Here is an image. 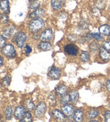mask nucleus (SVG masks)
I'll return each instance as SVG.
<instances>
[{
    "instance_id": "nucleus-4",
    "label": "nucleus",
    "mask_w": 110,
    "mask_h": 122,
    "mask_svg": "<svg viewBox=\"0 0 110 122\" xmlns=\"http://www.w3.org/2000/svg\"><path fill=\"white\" fill-rule=\"evenodd\" d=\"M47 110V106H46V103L43 102H40L36 105V109H35V115L37 118H41L44 115V114L46 113Z\"/></svg>"
},
{
    "instance_id": "nucleus-38",
    "label": "nucleus",
    "mask_w": 110,
    "mask_h": 122,
    "mask_svg": "<svg viewBox=\"0 0 110 122\" xmlns=\"http://www.w3.org/2000/svg\"><path fill=\"white\" fill-rule=\"evenodd\" d=\"M3 64H4V59H3V58L0 56V67L2 66Z\"/></svg>"
},
{
    "instance_id": "nucleus-25",
    "label": "nucleus",
    "mask_w": 110,
    "mask_h": 122,
    "mask_svg": "<svg viewBox=\"0 0 110 122\" xmlns=\"http://www.w3.org/2000/svg\"><path fill=\"white\" fill-rule=\"evenodd\" d=\"M39 6H40V2L38 1H33V2H30V5H29V9H30L31 11H34V10L39 9Z\"/></svg>"
},
{
    "instance_id": "nucleus-33",
    "label": "nucleus",
    "mask_w": 110,
    "mask_h": 122,
    "mask_svg": "<svg viewBox=\"0 0 110 122\" xmlns=\"http://www.w3.org/2000/svg\"><path fill=\"white\" fill-rule=\"evenodd\" d=\"M103 47L104 48H106L107 50L110 52V41H107V42H103Z\"/></svg>"
},
{
    "instance_id": "nucleus-36",
    "label": "nucleus",
    "mask_w": 110,
    "mask_h": 122,
    "mask_svg": "<svg viewBox=\"0 0 110 122\" xmlns=\"http://www.w3.org/2000/svg\"><path fill=\"white\" fill-rule=\"evenodd\" d=\"M50 100H51V104L52 105H55L56 104V98H55V96L53 94H51L49 97Z\"/></svg>"
},
{
    "instance_id": "nucleus-9",
    "label": "nucleus",
    "mask_w": 110,
    "mask_h": 122,
    "mask_svg": "<svg viewBox=\"0 0 110 122\" xmlns=\"http://www.w3.org/2000/svg\"><path fill=\"white\" fill-rule=\"evenodd\" d=\"M48 76L52 80H58L61 76V71L57 67L53 66L48 71Z\"/></svg>"
},
{
    "instance_id": "nucleus-7",
    "label": "nucleus",
    "mask_w": 110,
    "mask_h": 122,
    "mask_svg": "<svg viewBox=\"0 0 110 122\" xmlns=\"http://www.w3.org/2000/svg\"><path fill=\"white\" fill-rule=\"evenodd\" d=\"M65 52L68 54V55L71 56H76L78 54L79 49L75 44H67L65 46Z\"/></svg>"
},
{
    "instance_id": "nucleus-29",
    "label": "nucleus",
    "mask_w": 110,
    "mask_h": 122,
    "mask_svg": "<svg viewBox=\"0 0 110 122\" xmlns=\"http://www.w3.org/2000/svg\"><path fill=\"white\" fill-rule=\"evenodd\" d=\"M10 81H11V78H10V76H6L4 79L2 80V83L4 86H8L10 84Z\"/></svg>"
},
{
    "instance_id": "nucleus-28",
    "label": "nucleus",
    "mask_w": 110,
    "mask_h": 122,
    "mask_svg": "<svg viewBox=\"0 0 110 122\" xmlns=\"http://www.w3.org/2000/svg\"><path fill=\"white\" fill-rule=\"evenodd\" d=\"M21 122L23 121H32V117H31V114L30 112H25V116L23 117V119L20 120Z\"/></svg>"
},
{
    "instance_id": "nucleus-1",
    "label": "nucleus",
    "mask_w": 110,
    "mask_h": 122,
    "mask_svg": "<svg viewBox=\"0 0 110 122\" xmlns=\"http://www.w3.org/2000/svg\"><path fill=\"white\" fill-rule=\"evenodd\" d=\"M44 25H45V22H44L43 20L41 19V18H36V19H33L30 22L28 28L30 30V31H31L33 33H36L43 28Z\"/></svg>"
},
{
    "instance_id": "nucleus-14",
    "label": "nucleus",
    "mask_w": 110,
    "mask_h": 122,
    "mask_svg": "<svg viewBox=\"0 0 110 122\" xmlns=\"http://www.w3.org/2000/svg\"><path fill=\"white\" fill-rule=\"evenodd\" d=\"M45 14V10L43 9H37V10L32 11V13L29 15V18L30 19H36V18H40Z\"/></svg>"
},
{
    "instance_id": "nucleus-31",
    "label": "nucleus",
    "mask_w": 110,
    "mask_h": 122,
    "mask_svg": "<svg viewBox=\"0 0 110 122\" xmlns=\"http://www.w3.org/2000/svg\"><path fill=\"white\" fill-rule=\"evenodd\" d=\"M91 36H92V38H94L97 41L103 40V36H101V34H98V33H93V34H91Z\"/></svg>"
},
{
    "instance_id": "nucleus-40",
    "label": "nucleus",
    "mask_w": 110,
    "mask_h": 122,
    "mask_svg": "<svg viewBox=\"0 0 110 122\" xmlns=\"http://www.w3.org/2000/svg\"><path fill=\"white\" fill-rule=\"evenodd\" d=\"M30 2H33V1H37V0H29Z\"/></svg>"
},
{
    "instance_id": "nucleus-39",
    "label": "nucleus",
    "mask_w": 110,
    "mask_h": 122,
    "mask_svg": "<svg viewBox=\"0 0 110 122\" xmlns=\"http://www.w3.org/2000/svg\"><path fill=\"white\" fill-rule=\"evenodd\" d=\"M59 1H60V2L62 3V4H63V3H65V0H59Z\"/></svg>"
},
{
    "instance_id": "nucleus-22",
    "label": "nucleus",
    "mask_w": 110,
    "mask_h": 122,
    "mask_svg": "<svg viewBox=\"0 0 110 122\" xmlns=\"http://www.w3.org/2000/svg\"><path fill=\"white\" fill-rule=\"evenodd\" d=\"M71 101V99H70V94H64V95L61 96L60 97V103L62 104H66V103H69Z\"/></svg>"
},
{
    "instance_id": "nucleus-24",
    "label": "nucleus",
    "mask_w": 110,
    "mask_h": 122,
    "mask_svg": "<svg viewBox=\"0 0 110 122\" xmlns=\"http://www.w3.org/2000/svg\"><path fill=\"white\" fill-rule=\"evenodd\" d=\"M80 60L82 62H87L90 59V56H89V53H87L86 51H82L80 53Z\"/></svg>"
},
{
    "instance_id": "nucleus-35",
    "label": "nucleus",
    "mask_w": 110,
    "mask_h": 122,
    "mask_svg": "<svg viewBox=\"0 0 110 122\" xmlns=\"http://www.w3.org/2000/svg\"><path fill=\"white\" fill-rule=\"evenodd\" d=\"M25 53L26 55H28V54H30V53H31V48H30L29 45H26L25 47Z\"/></svg>"
},
{
    "instance_id": "nucleus-41",
    "label": "nucleus",
    "mask_w": 110,
    "mask_h": 122,
    "mask_svg": "<svg viewBox=\"0 0 110 122\" xmlns=\"http://www.w3.org/2000/svg\"><path fill=\"white\" fill-rule=\"evenodd\" d=\"M109 108H110V105H109Z\"/></svg>"
},
{
    "instance_id": "nucleus-20",
    "label": "nucleus",
    "mask_w": 110,
    "mask_h": 122,
    "mask_svg": "<svg viewBox=\"0 0 110 122\" xmlns=\"http://www.w3.org/2000/svg\"><path fill=\"white\" fill-rule=\"evenodd\" d=\"M51 6L53 10L56 11H59L62 9V3L59 0H52L51 1Z\"/></svg>"
},
{
    "instance_id": "nucleus-19",
    "label": "nucleus",
    "mask_w": 110,
    "mask_h": 122,
    "mask_svg": "<svg viewBox=\"0 0 110 122\" xmlns=\"http://www.w3.org/2000/svg\"><path fill=\"white\" fill-rule=\"evenodd\" d=\"M67 90H68V87H67L65 85H60L59 86L56 90H55V92L59 96H62L64 94H65L67 92Z\"/></svg>"
},
{
    "instance_id": "nucleus-10",
    "label": "nucleus",
    "mask_w": 110,
    "mask_h": 122,
    "mask_svg": "<svg viewBox=\"0 0 110 122\" xmlns=\"http://www.w3.org/2000/svg\"><path fill=\"white\" fill-rule=\"evenodd\" d=\"M99 57L103 61L108 62L110 59V52L103 47H102V48H99Z\"/></svg>"
},
{
    "instance_id": "nucleus-8",
    "label": "nucleus",
    "mask_w": 110,
    "mask_h": 122,
    "mask_svg": "<svg viewBox=\"0 0 110 122\" xmlns=\"http://www.w3.org/2000/svg\"><path fill=\"white\" fill-rule=\"evenodd\" d=\"M16 32V29L14 25H10L7 26L2 30V36H4L5 39L10 38L12 36L15 35V33Z\"/></svg>"
},
{
    "instance_id": "nucleus-43",
    "label": "nucleus",
    "mask_w": 110,
    "mask_h": 122,
    "mask_svg": "<svg viewBox=\"0 0 110 122\" xmlns=\"http://www.w3.org/2000/svg\"><path fill=\"white\" fill-rule=\"evenodd\" d=\"M108 1H110V0H108Z\"/></svg>"
},
{
    "instance_id": "nucleus-37",
    "label": "nucleus",
    "mask_w": 110,
    "mask_h": 122,
    "mask_svg": "<svg viewBox=\"0 0 110 122\" xmlns=\"http://www.w3.org/2000/svg\"><path fill=\"white\" fill-rule=\"evenodd\" d=\"M106 86H107V89L110 92V80H108L106 81Z\"/></svg>"
},
{
    "instance_id": "nucleus-17",
    "label": "nucleus",
    "mask_w": 110,
    "mask_h": 122,
    "mask_svg": "<svg viewBox=\"0 0 110 122\" xmlns=\"http://www.w3.org/2000/svg\"><path fill=\"white\" fill-rule=\"evenodd\" d=\"M73 119L75 121L80 122L83 120V111L81 109H76L74 112V115H73Z\"/></svg>"
},
{
    "instance_id": "nucleus-30",
    "label": "nucleus",
    "mask_w": 110,
    "mask_h": 122,
    "mask_svg": "<svg viewBox=\"0 0 110 122\" xmlns=\"http://www.w3.org/2000/svg\"><path fill=\"white\" fill-rule=\"evenodd\" d=\"M90 49L92 50V51H96V50H98L99 49V45L98 43L95 42H92L90 43Z\"/></svg>"
},
{
    "instance_id": "nucleus-13",
    "label": "nucleus",
    "mask_w": 110,
    "mask_h": 122,
    "mask_svg": "<svg viewBox=\"0 0 110 122\" xmlns=\"http://www.w3.org/2000/svg\"><path fill=\"white\" fill-rule=\"evenodd\" d=\"M0 10L4 13H10V1L9 0H1L0 1Z\"/></svg>"
},
{
    "instance_id": "nucleus-12",
    "label": "nucleus",
    "mask_w": 110,
    "mask_h": 122,
    "mask_svg": "<svg viewBox=\"0 0 110 122\" xmlns=\"http://www.w3.org/2000/svg\"><path fill=\"white\" fill-rule=\"evenodd\" d=\"M25 108L23 106H18L15 110V118L16 120H20L21 119H23V117L25 116Z\"/></svg>"
},
{
    "instance_id": "nucleus-23",
    "label": "nucleus",
    "mask_w": 110,
    "mask_h": 122,
    "mask_svg": "<svg viewBox=\"0 0 110 122\" xmlns=\"http://www.w3.org/2000/svg\"><path fill=\"white\" fill-rule=\"evenodd\" d=\"M5 118L6 120H10L12 117V114H13V109H12L11 106H8L5 109Z\"/></svg>"
},
{
    "instance_id": "nucleus-3",
    "label": "nucleus",
    "mask_w": 110,
    "mask_h": 122,
    "mask_svg": "<svg viewBox=\"0 0 110 122\" xmlns=\"http://www.w3.org/2000/svg\"><path fill=\"white\" fill-rule=\"evenodd\" d=\"M26 33L24 32V31H19L17 34H15V42H16V45L19 47V48H23L24 45H25V42L26 41Z\"/></svg>"
},
{
    "instance_id": "nucleus-32",
    "label": "nucleus",
    "mask_w": 110,
    "mask_h": 122,
    "mask_svg": "<svg viewBox=\"0 0 110 122\" xmlns=\"http://www.w3.org/2000/svg\"><path fill=\"white\" fill-rule=\"evenodd\" d=\"M103 117H104L105 121L110 122V111H106V112L103 114Z\"/></svg>"
},
{
    "instance_id": "nucleus-16",
    "label": "nucleus",
    "mask_w": 110,
    "mask_h": 122,
    "mask_svg": "<svg viewBox=\"0 0 110 122\" xmlns=\"http://www.w3.org/2000/svg\"><path fill=\"white\" fill-rule=\"evenodd\" d=\"M99 114V111L97 109H91L86 114V117L89 120H93V119L97 118Z\"/></svg>"
},
{
    "instance_id": "nucleus-21",
    "label": "nucleus",
    "mask_w": 110,
    "mask_h": 122,
    "mask_svg": "<svg viewBox=\"0 0 110 122\" xmlns=\"http://www.w3.org/2000/svg\"><path fill=\"white\" fill-rule=\"evenodd\" d=\"M69 94H70V96L71 101H72L73 103H77L78 99H79V92H78L77 91L73 90V91H70V92Z\"/></svg>"
},
{
    "instance_id": "nucleus-26",
    "label": "nucleus",
    "mask_w": 110,
    "mask_h": 122,
    "mask_svg": "<svg viewBox=\"0 0 110 122\" xmlns=\"http://www.w3.org/2000/svg\"><path fill=\"white\" fill-rule=\"evenodd\" d=\"M25 107H26V109H28L29 111L32 110V109H35L34 103H33V102L31 101V100H30V99H28V100L25 101Z\"/></svg>"
},
{
    "instance_id": "nucleus-15",
    "label": "nucleus",
    "mask_w": 110,
    "mask_h": 122,
    "mask_svg": "<svg viewBox=\"0 0 110 122\" xmlns=\"http://www.w3.org/2000/svg\"><path fill=\"white\" fill-rule=\"evenodd\" d=\"M52 48H53V45L49 42L42 41L40 43L38 44V48L42 51H48V50H51Z\"/></svg>"
},
{
    "instance_id": "nucleus-5",
    "label": "nucleus",
    "mask_w": 110,
    "mask_h": 122,
    "mask_svg": "<svg viewBox=\"0 0 110 122\" xmlns=\"http://www.w3.org/2000/svg\"><path fill=\"white\" fill-rule=\"evenodd\" d=\"M53 38V30L50 28L45 29L40 34V39L44 42H49Z\"/></svg>"
},
{
    "instance_id": "nucleus-6",
    "label": "nucleus",
    "mask_w": 110,
    "mask_h": 122,
    "mask_svg": "<svg viewBox=\"0 0 110 122\" xmlns=\"http://www.w3.org/2000/svg\"><path fill=\"white\" fill-rule=\"evenodd\" d=\"M61 109H62L63 113L66 115V117L73 118V115H74V112H75V108L72 104H70V103L63 104Z\"/></svg>"
},
{
    "instance_id": "nucleus-42",
    "label": "nucleus",
    "mask_w": 110,
    "mask_h": 122,
    "mask_svg": "<svg viewBox=\"0 0 110 122\" xmlns=\"http://www.w3.org/2000/svg\"><path fill=\"white\" fill-rule=\"evenodd\" d=\"M109 73H110V71H109Z\"/></svg>"
},
{
    "instance_id": "nucleus-11",
    "label": "nucleus",
    "mask_w": 110,
    "mask_h": 122,
    "mask_svg": "<svg viewBox=\"0 0 110 122\" xmlns=\"http://www.w3.org/2000/svg\"><path fill=\"white\" fill-rule=\"evenodd\" d=\"M52 114H53V117L56 120H59V121H63V120H66V115H65L63 111H60L59 109H53L52 111Z\"/></svg>"
},
{
    "instance_id": "nucleus-34",
    "label": "nucleus",
    "mask_w": 110,
    "mask_h": 122,
    "mask_svg": "<svg viewBox=\"0 0 110 122\" xmlns=\"http://www.w3.org/2000/svg\"><path fill=\"white\" fill-rule=\"evenodd\" d=\"M5 38L2 36V35H0V48H3L4 45H5Z\"/></svg>"
},
{
    "instance_id": "nucleus-18",
    "label": "nucleus",
    "mask_w": 110,
    "mask_h": 122,
    "mask_svg": "<svg viewBox=\"0 0 110 122\" xmlns=\"http://www.w3.org/2000/svg\"><path fill=\"white\" fill-rule=\"evenodd\" d=\"M99 32L104 36H109L110 35V25H103L99 27Z\"/></svg>"
},
{
    "instance_id": "nucleus-27",
    "label": "nucleus",
    "mask_w": 110,
    "mask_h": 122,
    "mask_svg": "<svg viewBox=\"0 0 110 122\" xmlns=\"http://www.w3.org/2000/svg\"><path fill=\"white\" fill-rule=\"evenodd\" d=\"M0 20L2 21L3 24H7L9 22V17H8V14L4 13L0 14Z\"/></svg>"
},
{
    "instance_id": "nucleus-2",
    "label": "nucleus",
    "mask_w": 110,
    "mask_h": 122,
    "mask_svg": "<svg viewBox=\"0 0 110 122\" xmlns=\"http://www.w3.org/2000/svg\"><path fill=\"white\" fill-rule=\"evenodd\" d=\"M2 53L5 57L10 58V59H14L16 57V51L12 44H6L2 48Z\"/></svg>"
}]
</instances>
